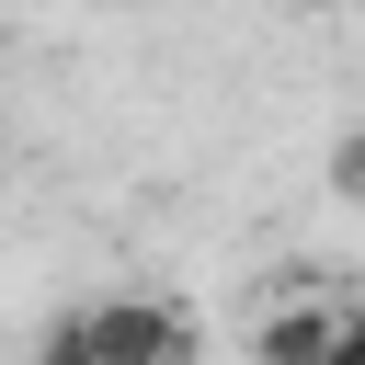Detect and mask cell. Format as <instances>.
Wrapping results in <instances>:
<instances>
[{
	"label": "cell",
	"instance_id": "6da1fadb",
	"mask_svg": "<svg viewBox=\"0 0 365 365\" xmlns=\"http://www.w3.org/2000/svg\"><path fill=\"white\" fill-rule=\"evenodd\" d=\"M57 331L80 365H194V319L171 297H80Z\"/></svg>",
	"mask_w": 365,
	"mask_h": 365
},
{
	"label": "cell",
	"instance_id": "7a4b0ae2",
	"mask_svg": "<svg viewBox=\"0 0 365 365\" xmlns=\"http://www.w3.org/2000/svg\"><path fill=\"white\" fill-rule=\"evenodd\" d=\"M331 308H342V297H285V308H262V319H251V365H319V354H331Z\"/></svg>",
	"mask_w": 365,
	"mask_h": 365
},
{
	"label": "cell",
	"instance_id": "3957f363",
	"mask_svg": "<svg viewBox=\"0 0 365 365\" xmlns=\"http://www.w3.org/2000/svg\"><path fill=\"white\" fill-rule=\"evenodd\" d=\"M319 365H365V297L331 308V354H319Z\"/></svg>",
	"mask_w": 365,
	"mask_h": 365
},
{
	"label": "cell",
	"instance_id": "277c9868",
	"mask_svg": "<svg viewBox=\"0 0 365 365\" xmlns=\"http://www.w3.org/2000/svg\"><path fill=\"white\" fill-rule=\"evenodd\" d=\"M331 171H342V194H365V137H354V148H342Z\"/></svg>",
	"mask_w": 365,
	"mask_h": 365
},
{
	"label": "cell",
	"instance_id": "5b68a950",
	"mask_svg": "<svg viewBox=\"0 0 365 365\" xmlns=\"http://www.w3.org/2000/svg\"><path fill=\"white\" fill-rule=\"evenodd\" d=\"M308 11H331V0H308Z\"/></svg>",
	"mask_w": 365,
	"mask_h": 365
},
{
	"label": "cell",
	"instance_id": "8992f818",
	"mask_svg": "<svg viewBox=\"0 0 365 365\" xmlns=\"http://www.w3.org/2000/svg\"><path fill=\"white\" fill-rule=\"evenodd\" d=\"M354 11H365V0H354Z\"/></svg>",
	"mask_w": 365,
	"mask_h": 365
}]
</instances>
